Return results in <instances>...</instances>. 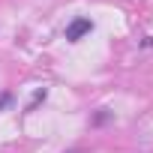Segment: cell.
I'll use <instances>...</instances> for the list:
<instances>
[{
	"label": "cell",
	"instance_id": "7a4b0ae2",
	"mask_svg": "<svg viewBox=\"0 0 153 153\" xmlns=\"http://www.w3.org/2000/svg\"><path fill=\"white\" fill-rule=\"evenodd\" d=\"M42 99H45V90H36V93H33V99H30V105H27V111H33V108H36V102H42Z\"/></svg>",
	"mask_w": 153,
	"mask_h": 153
},
{
	"label": "cell",
	"instance_id": "6da1fadb",
	"mask_svg": "<svg viewBox=\"0 0 153 153\" xmlns=\"http://www.w3.org/2000/svg\"><path fill=\"white\" fill-rule=\"evenodd\" d=\"M90 30H93V21H90V18H75V21L66 27V39H69V42H78V39L87 36Z\"/></svg>",
	"mask_w": 153,
	"mask_h": 153
}]
</instances>
